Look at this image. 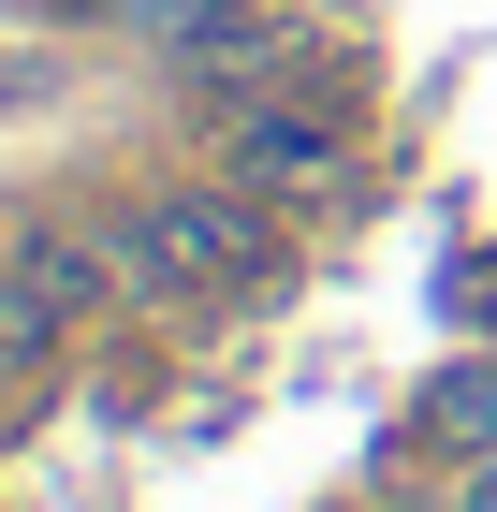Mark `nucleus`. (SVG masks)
I'll return each instance as SVG.
<instances>
[{
    "label": "nucleus",
    "mask_w": 497,
    "mask_h": 512,
    "mask_svg": "<svg viewBox=\"0 0 497 512\" xmlns=\"http://www.w3.org/2000/svg\"><path fill=\"white\" fill-rule=\"evenodd\" d=\"M307 59H322V30H307V15H278V0H234L220 30L191 44V74L220 88V103H264V88H307Z\"/></svg>",
    "instance_id": "nucleus-4"
},
{
    "label": "nucleus",
    "mask_w": 497,
    "mask_h": 512,
    "mask_svg": "<svg viewBox=\"0 0 497 512\" xmlns=\"http://www.w3.org/2000/svg\"><path fill=\"white\" fill-rule=\"evenodd\" d=\"M117 249H132V293L220 308V293H264V278H278V205L234 191V176H191V191H147V205H132Z\"/></svg>",
    "instance_id": "nucleus-1"
},
{
    "label": "nucleus",
    "mask_w": 497,
    "mask_h": 512,
    "mask_svg": "<svg viewBox=\"0 0 497 512\" xmlns=\"http://www.w3.org/2000/svg\"><path fill=\"white\" fill-rule=\"evenodd\" d=\"M439 425H454V439H497V366H454V381H439Z\"/></svg>",
    "instance_id": "nucleus-6"
},
{
    "label": "nucleus",
    "mask_w": 497,
    "mask_h": 512,
    "mask_svg": "<svg viewBox=\"0 0 497 512\" xmlns=\"http://www.w3.org/2000/svg\"><path fill=\"white\" fill-rule=\"evenodd\" d=\"M103 15H117V30H132V44H161V59H191V44L220 30L234 0H103Z\"/></svg>",
    "instance_id": "nucleus-5"
},
{
    "label": "nucleus",
    "mask_w": 497,
    "mask_h": 512,
    "mask_svg": "<svg viewBox=\"0 0 497 512\" xmlns=\"http://www.w3.org/2000/svg\"><path fill=\"white\" fill-rule=\"evenodd\" d=\"M468 512H497V454H483V483H468Z\"/></svg>",
    "instance_id": "nucleus-8"
},
{
    "label": "nucleus",
    "mask_w": 497,
    "mask_h": 512,
    "mask_svg": "<svg viewBox=\"0 0 497 512\" xmlns=\"http://www.w3.org/2000/svg\"><path fill=\"white\" fill-rule=\"evenodd\" d=\"M220 176H234V191H264L278 220H293V205H337V191H351V118L322 103V88L220 103Z\"/></svg>",
    "instance_id": "nucleus-2"
},
{
    "label": "nucleus",
    "mask_w": 497,
    "mask_h": 512,
    "mask_svg": "<svg viewBox=\"0 0 497 512\" xmlns=\"http://www.w3.org/2000/svg\"><path fill=\"white\" fill-rule=\"evenodd\" d=\"M59 15H103V0H59Z\"/></svg>",
    "instance_id": "nucleus-9"
},
{
    "label": "nucleus",
    "mask_w": 497,
    "mask_h": 512,
    "mask_svg": "<svg viewBox=\"0 0 497 512\" xmlns=\"http://www.w3.org/2000/svg\"><path fill=\"white\" fill-rule=\"evenodd\" d=\"M44 381V337H30V322H15V308H0V410H15V395H30Z\"/></svg>",
    "instance_id": "nucleus-7"
},
{
    "label": "nucleus",
    "mask_w": 497,
    "mask_h": 512,
    "mask_svg": "<svg viewBox=\"0 0 497 512\" xmlns=\"http://www.w3.org/2000/svg\"><path fill=\"white\" fill-rule=\"evenodd\" d=\"M117 293H132V249H117L103 220H15V235H0V308L30 322L44 352H59L74 322H103Z\"/></svg>",
    "instance_id": "nucleus-3"
}]
</instances>
